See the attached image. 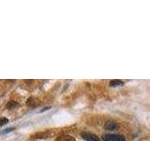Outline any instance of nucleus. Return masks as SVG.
Masks as SVG:
<instances>
[{"instance_id":"7","label":"nucleus","mask_w":150,"mask_h":141,"mask_svg":"<svg viewBox=\"0 0 150 141\" xmlns=\"http://www.w3.org/2000/svg\"><path fill=\"white\" fill-rule=\"evenodd\" d=\"M7 106H8V108H9V109H12V108H14V107L18 106V105H17V103H15V102L11 101V102H9V103H8Z\"/></svg>"},{"instance_id":"1","label":"nucleus","mask_w":150,"mask_h":141,"mask_svg":"<svg viewBox=\"0 0 150 141\" xmlns=\"http://www.w3.org/2000/svg\"><path fill=\"white\" fill-rule=\"evenodd\" d=\"M103 141H125V137L121 135H112L108 134L102 136Z\"/></svg>"},{"instance_id":"3","label":"nucleus","mask_w":150,"mask_h":141,"mask_svg":"<svg viewBox=\"0 0 150 141\" xmlns=\"http://www.w3.org/2000/svg\"><path fill=\"white\" fill-rule=\"evenodd\" d=\"M104 128L106 130H110V131H114V130H116L117 128H118V125H117L116 122L115 121H107L106 123L104 124Z\"/></svg>"},{"instance_id":"4","label":"nucleus","mask_w":150,"mask_h":141,"mask_svg":"<svg viewBox=\"0 0 150 141\" xmlns=\"http://www.w3.org/2000/svg\"><path fill=\"white\" fill-rule=\"evenodd\" d=\"M56 141H75V138L68 135H60L59 137H57Z\"/></svg>"},{"instance_id":"5","label":"nucleus","mask_w":150,"mask_h":141,"mask_svg":"<svg viewBox=\"0 0 150 141\" xmlns=\"http://www.w3.org/2000/svg\"><path fill=\"white\" fill-rule=\"evenodd\" d=\"M123 84H124L123 82L120 81V80H117V79L110 81V86L111 87H119V86H122Z\"/></svg>"},{"instance_id":"2","label":"nucleus","mask_w":150,"mask_h":141,"mask_svg":"<svg viewBox=\"0 0 150 141\" xmlns=\"http://www.w3.org/2000/svg\"><path fill=\"white\" fill-rule=\"evenodd\" d=\"M82 137L86 141H101V139L98 137V136H97L96 135H93L91 133H87V132L82 133Z\"/></svg>"},{"instance_id":"6","label":"nucleus","mask_w":150,"mask_h":141,"mask_svg":"<svg viewBox=\"0 0 150 141\" xmlns=\"http://www.w3.org/2000/svg\"><path fill=\"white\" fill-rule=\"evenodd\" d=\"M27 105L30 106H35L37 105V103H35V99L34 98H29L27 100Z\"/></svg>"},{"instance_id":"8","label":"nucleus","mask_w":150,"mask_h":141,"mask_svg":"<svg viewBox=\"0 0 150 141\" xmlns=\"http://www.w3.org/2000/svg\"><path fill=\"white\" fill-rule=\"evenodd\" d=\"M8 119L6 118H2V119H0V125H4V124H7L8 123Z\"/></svg>"}]
</instances>
